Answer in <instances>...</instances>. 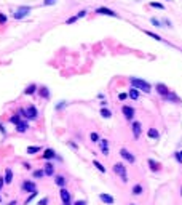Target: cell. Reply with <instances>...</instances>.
Returning a JSON list of instances; mask_svg holds the SVG:
<instances>
[{
    "label": "cell",
    "instance_id": "6da1fadb",
    "mask_svg": "<svg viewBox=\"0 0 182 205\" xmlns=\"http://www.w3.org/2000/svg\"><path fill=\"white\" fill-rule=\"evenodd\" d=\"M129 82H131L133 88H136V90H141L144 93H150L152 91V85L149 82H146L144 79H137V77H131L129 79Z\"/></svg>",
    "mask_w": 182,
    "mask_h": 205
},
{
    "label": "cell",
    "instance_id": "7a4b0ae2",
    "mask_svg": "<svg viewBox=\"0 0 182 205\" xmlns=\"http://www.w3.org/2000/svg\"><path fill=\"white\" fill-rule=\"evenodd\" d=\"M114 171H115V173L120 176V178H121V181H123V183H126V181H128L126 168H125V165H123V164H120V162H118V164H115V165H114Z\"/></svg>",
    "mask_w": 182,
    "mask_h": 205
},
{
    "label": "cell",
    "instance_id": "3957f363",
    "mask_svg": "<svg viewBox=\"0 0 182 205\" xmlns=\"http://www.w3.org/2000/svg\"><path fill=\"white\" fill-rule=\"evenodd\" d=\"M59 195H61V200H62V205H72V197H71V192L66 189V188H61L59 191Z\"/></svg>",
    "mask_w": 182,
    "mask_h": 205
},
{
    "label": "cell",
    "instance_id": "277c9868",
    "mask_svg": "<svg viewBox=\"0 0 182 205\" xmlns=\"http://www.w3.org/2000/svg\"><path fill=\"white\" fill-rule=\"evenodd\" d=\"M29 13H30V8L29 7H19L15 11V15H13V16H15V19H22V18L27 16Z\"/></svg>",
    "mask_w": 182,
    "mask_h": 205
},
{
    "label": "cell",
    "instance_id": "5b68a950",
    "mask_svg": "<svg viewBox=\"0 0 182 205\" xmlns=\"http://www.w3.org/2000/svg\"><path fill=\"white\" fill-rule=\"evenodd\" d=\"M120 156L123 157V159L126 160L128 164H134V162H136V157H134L133 154L129 152L128 149H125V147H123V149H120Z\"/></svg>",
    "mask_w": 182,
    "mask_h": 205
},
{
    "label": "cell",
    "instance_id": "8992f818",
    "mask_svg": "<svg viewBox=\"0 0 182 205\" xmlns=\"http://www.w3.org/2000/svg\"><path fill=\"white\" fill-rule=\"evenodd\" d=\"M121 112H123V115H125V119H126V120H133L136 111H134V108H131V106H123V108H121Z\"/></svg>",
    "mask_w": 182,
    "mask_h": 205
},
{
    "label": "cell",
    "instance_id": "52a82bcc",
    "mask_svg": "<svg viewBox=\"0 0 182 205\" xmlns=\"http://www.w3.org/2000/svg\"><path fill=\"white\" fill-rule=\"evenodd\" d=\"M22 191H26V192H37V186L34 181H24L22 183Z\"/></svg>",
    "mask_w": 182,
    "mask_h": 205
},
{
    "label": "cell",
    "instance_id": "ba28073f",
    "mask_svg": "<svg viewBox=\"0 0 182 205\" xmlns=\"http://www.w3.org/2000/svg\"><path fill=\"white\" fill-rule=\"evenodd\" d=\"M96 13L97 15H105V16H112V18H117L118 15H117L115 11H112L109 10V8H105V7H99V8H96Z\"/></svg>",
    "mask_w": 182,
    "mask_h": 205
},
{
    "label": "cell",
    "instance_id": "9c48e42d",
    "mask_svg": "<svg viewBox=\"0 0 182 205\" xmlns=\"http://www.w3.org/2000/svg\"><path fill=\"white\" fill-rule=\"evenodd\" d=\"M157 91H158V95L163 96V98H166L168 96V93H169V90H168V87L165 85V83H157Z\"/></svg>",
    "mask_w": 182,
    "mask_h": 205
},
{
    "label": "cell",
    "instance_id": "30bf717a",
    "mask_svg": "<svg viewBox=\"0 0 182 205\" xmlns=\"http://www.w3.org/2000/svg\"><path fill=\"white\" fill-rule=\"evenodd\" d=\"M37 115H39V112H37V108L35 106H29V108L26 109V117L27 119H37Z\"/></svg>",
    "mask_w": 182,
    "mask_h": 205
},
{
    "label": "cell",
    "instance_id": "8fae6325",
    "mask_svg": "<svg viewBox=\"0 0 182 205\" xmlns=\"http://www.w3.org/2000/svg\"><path fill=\"white\" fill-rule=\"evenodd\" d=\"M99 200H102V202H104V204H107V205H112V204L115 202L114 195H110V194H105V192L99 194Z\"/></svg>",
    "mask_w": 182,
    "mask_h": 205
},
{
    "label": "cell",
    "instance_id": "7c38bea8",
    "mask_svg": "<svg viewBox=\"0 0 182 205\" xmlns=\"http://www.w3.org/2000/svg\"><path fill=\"white\" fill-rule=\"evenodd\" d=\"M147 164H149V168H150V170L153 171V173H158V171H160V168H161L160 164H158L157 160H153V159H149V160H147Z\"/></svg>",
    "mask_w": 182,
    "mask_h": 205
},
{
    "label": "cell",
    "instance_id": "4fadbf2b",
    "mask_svg": "<svg viewBox=\"0 0 182 205\" xmlns=\"http://www.w3.org/2000/svg\"><path fill=\"white\" fill-rule=\"evenodd\" d=\"M141 132H142L141 122H133V135H134V138H136V139L141 136Z\"/></svg>",
    "mask_w": 182,
    "mask_h": 205
},
{
    "label": "cell",
    "instance_id": "5bb4252c",
    "mask_svg": "<svg viewBox=\"0 0 182 205\" xmlns=\"http://www.w3.org/2000/svg\"><path fill=\"white\" fill-rule=\"evenodd\" d=\"M99 147L104 156H109V141L107 139H99Z\"/></svg>",
    "mask_w": 182,
    "mask_h": 205
},
{
    "label": "cell",
    "instance_id": "9a60e30c",
    "mask_svg": "<svg viewBox=\"0 0 182 205\" xmlns=\"http://www.w3.org/2000/svg\"><path fill=\"white\" fill-rule=\"evenodd\" d=\"M43 173H45L46 176H53V175H54V167H53V164H51V162H46V164H45Z\"/></svg>",
    "mask_w": 182,
    "mask_h": 205
},
{
    "label": "cell",
    "instance_id": "2e32d148",
    "mask_svg": "<svg viewBox=\"0 0 182 205\" xmlns=\"http://www.w3.org/2000/svg\"><path fill=\"white\" fill-rule=\"evenodd\" d=\"M43 159H45V160H50V159H56V152L53 151V149H46V151L43 152Z\"/></svg>",
    "mask_w": 182,
    "mask_h": 205
},
{
    "label": "cell",
    "instance_id": "e0dca14e",
    "mask_svg": "<svg viewBox=\"0 0 182 205\" xmlns=\"http://www.w3.org/2000/svg\"><path fill=\"white\" fill-rule=\"evenodd\" d=\"M27 128H29V123H27V122H22V120L16 125V132H19V133H24Z\"/></svg>",
    "mask_w": 182,
    "mask_h": 205
},
{
    "label": "cell",
    "instance_id": "ac0fdd59",
    "mask_svg": "<svg viewBox=\"0 0 182 205\" xmlns=\"http://www.w3.org/2000/svg\"><path fill=\"white\" fill-rule=\"evenodd\" d=\"M147 135H149V138H152V139H158V138H160V132H158L157 128H149Z\"/></svg>",
    "mask_w": 182,
    "mask_h": 205
},
{
    "label": "cell",
    "instance_id": "d6986e66",
    "mask_svg": "<svg viewBox=\"0 0 182 205\" xmlns=\"http://www.w3.org/2000/svg\"><path fill=\"white\" fill-rule=\"evenodd\" d=\"M3 180H5L7 184H10L11 181H13V171H11V168H7L5 170V178H3Z\"/></svg>",
    "mask_w": 182,
    "mask_h": 205
},
{
    "label": "cell",
    "instance_id": "ffe728a7",
    "mask_svg": "<svg viewBox=\"0 0 182 205\" xmlns=\"http://www.w3.org/2000/svg\"><path fill=\"white\" fill-rule=\"evenodd\" d=\"M166 100H168V101H172V103H181V98L177 96L176 93H172V91H169V93H168Z\"/></svg>",
    "mask_w": 182,
    "mask_h": 205
},
{
    "label": "cell",
    "instance_id": "44dd1931",
    "mask_svg": "<svg viewBox=\"0 0 182 205\" xmlns=\"http://www.w3.org/2000/svg\"><path fill=\"white\" fill-rule=\"evenodd\" d=\"M128 96L131 98V100H134V101H137L139 100V90H136V88H131V90H129V93H128Z\"/></svg>",
    "mask_w": 182,
    "mask_h": 205
},
{
    "label": "cell",
    "instance_id": "7402d4cb",
    "mask_svg": "<svg viewBox=\"0 0 182 205\" xmlns=\"http://www.w3.org/2000/svg\"><path fill=\"white\" fill-rule=\"evenodd\" d=\"M56 184L59 186V188H66V178L61 175H56Z\"/></svg>",
    "mask_w": 182,
    "mask_h": 205
},
{
    "label": "cell",
    "instance_id": "603a6c76",
    "mask_svg": "<svg viewBox=\"0 0 182 205\" xmlns=\"http://www.w3.org/2000/svg\"><path fill=\"white\" fill-rule=\"evenodd\" d=\"M39 93H40L42 98H45V100H48V98H50V91H48V88H46V87H42L39 90Z\"/></svg>",
    "mask_w": 182,
    "mask_h": 205
},
{
    "label": "cell",
    "instance_id": "cb8c5ba5",
    "mask_svg": "<svg viewBox=\"0 0 182 205\" xmlns=\"http://www.w3.org/2000/svg\"><path fill=\"white\" fill-rule=\"evenodd\" d=\"M142 191H144V188H142L141 184H134V186H133V194H134V195H141Z\"/></svg>",
    "mask_w": 182,
    "mask_h": 205
},
{
    "label": "cell",
    "instance_id": "d4e9b609",
    "mask_svg": "<svg viewBox=\"0 0 182 205\" xmlns=\"http://www.w3.org/2000/svg\"><path fill=\"white\" fill-rule=\"evenodd\" d=\"M93 165H94V167H96V168H97V170H99V171H101V173H105V167H104V165H102V164H101V162H97V160H93Z\"/></svg>",
    "mask_w": 182,
    "mask_h": 205
},
{
    "label": "cell",
    "instance_id": "484cf974",
    "mask_svg": "<svg viewBox=\"0 0 182 205\" xmlns=\"http://www.w3.org/2000/svg\"><path fill=\"white\" fill-rule=\"evenodd\" d=\"M101 115H102L104 119H110V117H112V112H110L107 108H102V109H101Z\"/></svg>",
    "mask_w": 182,
    "mask_h": 205
},
{
    "label": "cell",
    "instance_id": "4316f807",
    "mask_svg": "<svg viewBox=\"0 0 182 205\" xmlns=\"http://www.w3.org/2000/svg\"><path fill=\"white\" fill-rule=\"evenodd\" d=\"M35 90H37V87L32 83V85H29V87L24 90V93H26V95H32V93H35Z\"/></svg>",
    "mask_w": 182,
    "mask_h": 205
},
{
    "label": "cell",
    "instance_id": "83f0119b",
    "mask_svg": "<svg viewBox=\"0 0 182 205\" xmlns=\"http://www.w3.org/2000/svg\"><path fill=\"white\" fill-rule=\"evenodd\" d=\"M146 34L149 35V37H152V39H155V40H158V42H161L163 39H161V37L160 35H157L155 34V32H150V31H146Z\"/></svg>",
    "mask_w": 182,
    "mask_h": 205
},
{
    "label": "cell",
    "instance_id": "f1b7e54d",
    "mask_svg": "<svg viewBox=\"0 0 182 205\" xmlns=\"http://www.w3.org/2000/svg\"><path fill=\"white\" fill-rule=\"evenodd\" d=\"M39 151H40L39 146H29V147H27V154H35V152H39Z\"/></svg>",
    "mask_w": 182,
    "mask_h": 205
},
{
    "label": "cell",
    "instance_id": "f546056e",
    "mask_svg": "<svg viewBox=\"0 0 182 205\" xmlns=\"http://www.w3.org/2000/svg\"><path fill=\"white\" fill-rule=\"evenodd\" d=\"M90 138H91V141H93V143H99V135H97V133L93 132V133L90 135Z\"/></svg>",
    "mask_w": 182,
    "mask_h": 205
},
{
    "label": "cell",
    "instance_id": "4dcf8cb0",
    "mask_svg": "<svg viewBox=\"0 0 182 205\" xmlns=\"http://www.w3.org/2000/svg\"><path fill=\"white\" fill-rule=\"evenodd\" d=\"M150 7H152V8H158V10H165V7H163L161 3H157V2H152Z\"/></svg>",
    "mask_w": 182,
    "mask_h": 205
},
{
    "label": "cell",
    "instance_id": "1f68e13d",
    "mask_svg": "<svg viewBox=\"0 0 182 205\" xmlns=\"http://www.w3.org/2000/svg\"><path fill=\"white\" fill-rule=\"evenodd\" d=\"M10 122H11V123H15V125H18V123H19V122H21V119H19V115H13V117L10 119Z\"/></svg>",
    "mask_w": 182,
    "mask_h": 205
},
{
    "label": "cell",
    "instance_id": "d6a6232c",
    "mask_svg": "<svg viewBox=\"0 0 182 205\" xmlns=\"http://www.w3.org/2000/svg\"><path fill=\"white\" fill-rule=\"evenodd\" d=\"M150 22H152V24H153V26H157V27H163V26H161V22H160V21H158V19H157V18H152V19H150Z\"/></svg>",
    "mask_w": 182,
    "mask_h": 205
},
{
    "label": "cell",
    "instance_id": "836d02e7",
    "mask_svg": "<svg viewBox=\"0 0 182 205\" xmlns=\"http://www.w3.org/2000/svg\"><path fill=\"white\" fill-rule=\"evenodd\" d=\"M45 173H43V170H37V171H34V178H42Z\"/></svg>",
    "mask_w": 182,
    "mask_h": 205
},
{
    "label": "cell",
    "instance_id": "e575fe53",
    "mask_svg": "<svg viewBox=\"0 0 182 205\" xmlns=\"http://www.w3.org/2000/svg\"><path fill=\"white\" fill-rule=\"evenodd\" d=\"M174 159L179 162V164H182V156H181V152H174Z\"/></svg>",
    "mask_w": 182,
    "mask_h": 205
},
{
    "label": "cell",
    "instance_id": "d590c367",
    "mask_svg": "<svg viewBox=\"0 0 182 205\" xmlns=\"http://www.w3.org/2000/svg\"><path fill=\"white\" fill-rule=\"evenodd\" d=\"M126 98H128V93H120V95H118V100L120 101H125Z\"/></svg>",
    "mask_w": 182,
    "mask_h": 205
},
{
    "label": "cell",
    "instance_id": "8d00e7d4",
    "mask_svg": "<svg viewBox=\"0 0 182 205\" xmlns=\"http://www.w3.org/2000/svg\"><path fill=\"white\" fill-rule=\"evenodd\" d=\"M64 106H66V101H61L59 104H56V111H59V109H62Z\"/></svg>",
    "mask_w": 182,
    "mask_h": 205
},
{
    "label": "cell",
    "instance_id": "74e56055",
    "mask_svg": "<svg viewBox=\"0 0 182 205\" xmlns=\"http://www.w3.org/2000/svg\"><path fill=\"white\" fill-rule=\"evenodd\" d=\"M5 22H7V16L0 13V24H5Z\"/></svg>",
    "mask_w": 182,
    "mask_h": 205
},
{
    "label": "cell",
    "instance_id": "f35d334b",
    "mask_svg": "<svg viewBox=\"0 0 182 205\" xmlns=\"http://www.w3.org/2000/svg\"><path fill=\"white\" fill-rule=\"evenodd\" d=\"M56 0H43V5H54Z\"/></svg>",
    "mask_w": 182,
    "mask_h": 205
},
{
    "label": "cell",
    "instance_id": "ab89813d",
    "mask_svg": "<svg viewBox=\"0 0 182 205\" xmlns=\"http://www.w3.org/2000/svg\"><path fill=\"white\" fill-rule=\"evenodd\" d=\"M39 205H48V197H43V199L39 202Z\"/></svg>",
    "mask_w": 182,
    "mask_h": 205
},
{
    "label": "cell",
    "instance_id": "60d3db41",
    "mask_svg": "<svg viewBox=\"0 0 182 205\" xmlns=\"http://www.w3.org/2000/svg\"><path fill=\"white\" fill-rule=\"evenodd\" d=\"M77 19H78L77 16H72V18H69V19H67V24H72V22H75Z\"/></svg>",
    "mask_w": 182,
    "mask_h": 205
},
{
    "label": "cell",
    "instance_id": "b9f144b4",
    "mask_svg": "<svg viewBox=\"0 0 182 205\" xmlns=\"http://www.w3.org/2000/svg\"><path fill=\"white\" fill-rule=\"evenodd\" d=\"M86 15V11L85 10H82V11H78V15H77V18H83V16H85Z\"/></svg>",
    "mask_w": 182,
    "mask_h": 205
},
{
    "label": "cell",
    "instance_id": "7bdbcfd3",
    "mask_svg": "<svg viewBox=\"0 0 182 205\" xmlns=\"http://www.w3.org/2000/svg\"><path fill=\"white\" fill-rule=\"evenodd\" d=\"M3 183H5V180H3V176H0V191L3 189Z\"/></svg>",
    "mask_w": 182,
    "mask_h": 205
},
{
    "label": "cell",
    "instance_id": "ee69618b",
    "mask_svg": "<svg viewBox=\"0 0 182 205\" xmlns=\"http://www.w3.org/2000/svg\"><path fill=\"white\" fill-rule=\"evenodd\" d=\"M74 205H86V200H78V202H75Z\"/></svg>",
    "mask_w": 182,
    "mask_h": 205
},
{
    "label": "cell",
    "instance_id": "f6af8a7d",
    "mask_svg": "<svg viewBox=\"0 0 182 205\" xmlns=\"http://www.w3.org/2000/svg\"><path fill=\"white\" fill-rule=\"evenodd\" d=\"M0 133H2V135H7V130L3 128V125H2V123H0Z\"/></svg>",
    "mask_w": 182,
    "mask_h": 205
},
{
    "label": "cell",
    "instance_id": "bcb514c9",
    "mask_svg": "<svg viewBox=\"0 0 182 205\" xmlns=\"http://www.w3.org/2000/svg\"><path fill=\"white\" fill-rule=\"evenodd\" d=\"M69 146H71V147H74V149H77V144H75V143H72V141L69 143Z\"/></svg>",
    "mask_w": 182,
    "mask_h": 205
},
{
    "label": "cell",
    "instance_id": "7dc6e473",
    "mask_svg": "<svg viewBox=\"0 0 182 205\" xmlns=\"http://www.w3.org/2000/svg\"><path fill=\"white\" fill-rule=\"evenodd\" d=\"M8 205H16V200H13V202H10Z\"/></svg>",
    "mask_w": 182,
    "mask_h": 205
},
{
    "label": "cell",
    "instance_id": "c3c4849f",
    "mask_svg": "<svg viewBox=\"0 0 182 205\" xmlns=\"http://www.w3.org/2000/svg\"><path fill=\"white\" fill-rule=\"evenodd\" d=\"M181 194H182V186H181Z\"/></svg>",
    "mask_w": 182,
    "mask_h": 205
},
{
    "label": "cell",
    "instance_id": "681fc988",
    "mask_svg": "<svg viewBox=\"0 0 182 205\" xmlns=\"http://www.w3.org/2000/svg\"><path fill=\"white\" fill-rule=\"evenodd\" d=\"M0 202H2V197H0Z\"/></svg>",
    "mask_w": 182,
    "mask_h": 205
},
{
    "label": "cell",
    "instance_id": "f907efd6",
    "mask_svg": "<svg viewBox=\"0 0 182 205\" xmlns=\"http://www.w3.org/2000/svg\"><path fill=\"white\" fill-rule=\"evenodd\" d=\"M129 205H134V204H129Z\"/></svg>",
    "mask_w": 182,
    "mask_h": 205
},
{
    "label": "cell",
    "instance_id": "816d5d0a",
    "mask_svg": "<svg viewBox=\"0 0 182 205\" xmlns=\"http://www.w3.org/2000/svg\"><path fill=\"white\" fill-rule=\"evenodd\" d=\"M181 156H182V152H181Z\"/></svg>",
    "mask_w": 182,
    "mask_h": 205
}]
</instances>
